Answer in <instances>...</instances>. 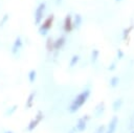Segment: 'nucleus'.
Listing matches in <instances>:
<instances>
[{
	"mask_svg": "<svg viewBox=\"0 0 134 133\" xmlns=\"http://www.w3.org/2000/svg\"><path fill=\"white\" fill-rule=\"evenodd\" d=\"M22 45H23V41H22L21 37H17V38L15 39V41H14L13 46H12V50H10L12 53H13V54H17L18 51L22 48Z\"/></svg>",
	"mask_w": 134,
	"mask_h": 133,
	"instance_id": "nucleus-6",
	"label": "nucleus"
},
{
	"mask_svg": "<svg viewBox=\"0 0 134 133\" xmlns=\"http://www.w3.org/2000/svg\"><path fill=\"white\" fill-rule=\"evenodd\" d=\"M65 42H66V38H65L64 36L59 37L55 41H53V49H55V50H60V49L64 46Z\"/></svg>",
	"mask_w": 134,
	"mask_h": 133,
	"instance_id": "nucleus-8",
	"label": "nucleus"
},
{
	"mask_svg": "<svg viewBox=\"0 0 134 133\" xmlns=\"http://www.w3.org/2000/svg\"><path fill=\"white\" fill-rule=\"evenodd\" d=\"M36 77H37V72H36V70H35V69L30 70V71L28 72V80H29V82H30V83H34V82L36 81Z\"/></svg>",
	"mask_w": 134,
	"mask_h": 133,
	"instance_id": "nucleus-15",
	"label": "nucleus"
},
{
	"mask_svg": "<svg viewBox=\"0 0 134 133\" xmlns=\"http://www.w3.org/2000/svg\"><path fill=\"white\" fill-rule=\"evenodd\" d=\"M70 133H73V132H70Z\"/></svg>",
	"mask_w": 134,
	"mask_h": 133,
	"instance_id": "nucleus-27",
	"label": "nucleus"
},
{
	"mask_svg": "<svg viewBox=\"0 0 134 133\" xmlns=\"http://www.w3.org/2000/svg\"><path fill=\"white\" fill-rule=\"evenodd\" d=\"M44 118V115H43V112L42 111H39L38 112V114L35 116V118L34 119H31L30 120V123L28 124V126H27V130L28 131H32L40 123H41V120Z\"/></svg>",
	"mask_w": 134,
	"mask_h": 133,
	"instance_id": "nucleus-4",
	"label": "nucleus"
},
{
	"mask_svg": "<svg viewBox=\"0 0 134 133\" xmlns=\"http://www.w3.org/2000/svg\"><path fill=\"white\" fill-rule=\"evenodd\" d=\"M115 1H116V2H119V1H120V0H115Z\"/></svg>",
	"mask_w": 134,
	"mask_h": 133,
	"instance_id": "nucleus-26",
	"label": "nucleus"
},
{
	"mask_svg": "<svg viewBox=\"0 0 134 133\" xmlns=\"http://www.w3.org/2000/svg\"><path fill=\"white\" fill-rule=\"evenodd\" d=\"M16 109H17V106L15 105V106H13V107H12V109H8V110L5 112V115H10V114L16 110Z\"/></svg>",
	"mask_w": 134,
	"mask_h": 133,
	"instance_id": "nucleus-20",
	"label": "nucleus"
},
{
	"mask_svg": "<svg viewBox=\"0 0 134 133\" xmlns=\"http://www.w3.org/2000/svg\"><path fill=\"white\" fill-rule=\"evenodd\" d=\"M46 8V4L45 2H41L38 7L35 10V24L36 25H40L42 20H43V16H44V12Z\"/></svg>",
	"mask_w": 134,
	"mask_h": 133,
	"instance_id": "nucleus-3",
	"label": "nucleus"
},
{
	"mask_svg": "<svg viewBox=\"0 0 134 133\" xmlns=\"http://www.w3.org/2000/svg\"><path fill=\"white\" fill-rule=\"evenodd\" d=\"M88 118H89L88 115H86V116H84V117H82V118L79 119V121H77V124H76V127H75L77 131L82 132V131H84V130L86 129V124H87Z\"/></svg>",
	"mask_w": 134,
	"mask_h": 133,
	"instance_id": "nucleus-9",
	"label": "nucleus"
},
{
	"mask_svg": "<svg viewBox=\"0 0 134 133\" xmlns=\"http://www.w3.org/2000/svg\"><path fill=\"white\" fill-rule=\"evenodd\" d=\"M132 133H134V132H132Z\"/></svg>",
	"mask_w": 134,
	"mask_h": 133,
	"instance_id": "nucleus-28",
	"label": "nucleus"
},
{
	"mask_svg": "<svg viewBox=\"0 0 134 133\" xmlns=\"http://www.w3.org/2000/svg\"><path fill=\"white\" fill-rule=\"evenodd\" d=\"M114 68H115V65H114V64H112V65H111V67H110L109 69H110V70H113Z\"/></svg>",
	"mask_w": 134,
	"mask_h": 133,
	"instance_id": "nucleus-24",
	"label": "nucleus"
},
{
	"mask_svg": "<svg viewBox=\"0 0 134 133\" xmlns=\"http://www.w3.org/2000/svg\"><path fill=\"white\" fill-rule=\"evenodd\" d=\"M63 28L65 32H71V30L73 29V24H72V17L71 15H67L64 19V24H63Z\"/></svg>",
	"mask_w": 134,
	"mask_h": 133,
	"instance_id": "nucleus-5",
	"label": "nucleus"
},
{
	"mask_svg": "<svg viewBox=\"0 0 134 133\" xmlns=\"http://www.w3.org/2000/svg\"><path fill=\"white\" fill-rule=\"evenodd\" d=\"M117 57H118V59H122L124 58V52H122L121 49H118L117 50Z\"/></svg>",
	"mask_w": 134,
	"mask_h": 133,
	"instance_id": "nucleus-21",
	"label": "nucleus"
},
{
	"mask_svg": "<svg viewBox=\"0 0 134 133\" xmlns=\"http://www.w3.org/2000/svg\"><path fill=\"white\" fill-rule=\"evenodd\" d=\"M119 83V79L118 76H112L111 80H110V86L111 87H116Z\"/></svg>",
	"mask_w": 134,
	"mask_h": 133,
	"instance_id": "nucleus-17",
	"label": "nucleus"
},
{
	"mask_svg": "<svg viewBox=\"0 0 134 133\" xmlns=\"http://www.w3.org/2000/svg\"><path fill=\"white\" fill-rule=\"evenodd\" d=\"M98 106H102V110H104V108H103V107H104V103H100ZM99 111H100V109H96V115H99V114H100Z\"/></svg>",
	"mask_w": 134,
	"mask_h": 133,
	"instance_id": "nucleus-23",
	"label": "nucleus"
},
{
	"mask_svg": "<svg viewBox=\"0 0 134 133\" xmlns=\"http://www.w3.org/2000/svg\"><path fill=\"white\" fill-rule=\"evenodd\" d=\"M104 130H105V127L104 126H100V127H98V129L96 130L95 133H104Z\"/></svg>",
	"mask_w": 134,
	"mask_h": 133,
	"instance_id": "nucleus-22",
	"label": "nucleus"
},
{
	"mask_svg": "<svg viewBox=\"0 0 134 133\" xmlns=\"http://www.w3.org/2000/svg\"><path fill=\"white\" fill-rule=\"evenodd\" d=\"M7 20H8V14H5V15L2 17V19L0 20V27H2V26L7 22Z\"/></svg>",
	"mask_w": 134,
	"mask_h": 133,
	"instance_id": "nucleus-19",
	"label": "nucleus"
},
{
	"mask_svg": "<svg viewBox=\"0 0 134 133\" xmlns=\"http://www.w3.org/2000/svg\"><path fill=\"white\" fill-rule=\"evenodd\" d=\"M89 95H90V89H85V90L82 91L80 94H77V95L73 98V101H72V103H71V105H70V107H69V111L72 112V113H73V112H76V111L87 102Z\"/></svg>",
	"mask_w": 134,
	"mask_h": 133,
	"instance_id": "nucleus-1",
	"label": "nucleus"
},
{
	"mask_svg": "<svg viewBox=\"0 0 134 133\" xmlns=\"http://www.w3.org/2000/svg\"><path fill=\"white\" fill-rule=\"evenodd\" d=\"M82 22H83V19H82V16L81 15H75L74 17V21H72V24H73V28H76L79 29L82 25Z\"/></svg>",
	"mask_w": 134,
	"mask_h": 133,
	"instance_id": "nucleus-10",
	"label": "nucleus"
},
{
	"mask_svg": "<svg viewBox=\"0 0 134 133\" xmlns=\"http://www.w3.org/2000/svg\"><path fill=\"white\" fill-rule=\"evenodd\" d=\"M53 20H54V16H53V15H49V16L43 21V23H42V24L40 25V27H39V32H40L41 36H45V35L49 31V29L52 27Z\"/></svg>",
	"mask_w": 134,
	"mask_h": 133,
	"instance_id": "nucleus-2",
	"label": "nucleus"
},
{
	"mask_svg": "<svg viewBox=\"0 0 134 133\" xmlns=\"http://www.w3.org/2000/svg\"><path fill=\"white\" fill-rule=\"evenodd\" d=\"M117 124H118V118L117 116H113L112 119L110 120L109 123V127H108V130L106 131V133H114L115 132V129L117 127Z\"/></svg>",
	"mask_w": 134,
	"mask_h": 133,
	"instance_id": "nucleus-7",
	"label": "nucleus"
},
{
	"mask_svg": "<svg viewBox=\"0 0 134 133\" xmlns=\"http://www.w3.org/2000/svg\"><path fill=\"white\" fill-rule=\"evenodd\" d=\"M46 49L50 52V51H52V50H54L53 49V40H52V38H48L47 40H46Z\"/></svg>",
	"mask_w": 134,
	"mask_h": 133,
	"instance_id": "nucleus-13",
	"label": "nucleus"
},
{
	"mask_svg": "<svg viewBox=\"0 0 134 133\" xmlns=\"http://www.w3.org/2000/svg\"><path fill=\"white\" fill-rule=\"evenodd\" d=\"M35 96H36V91H32V92L28 95L27 101H26V104H25V106H26V108H27V109H28V108H30V107L32 106V103H34Z\"/></svg>",
	"mask_w": 134,
	"mask_h": 133,
	"instance_id": "nucleus-11",
	"label": "nucleus"
},
{
	"mask_svg": "<svg viewBox=\"0 0 134 133\" xmlns=\"http://www.w3.org/2000/svg\"><path fill=\"white\" fill-rule=\"evenodd\" d=\"M79 60H80V57L77 54H73L72 58H71V60H70V62H69V66L70 67H74L77 64Z\"/></svg>",
	"mask_w": 134,
	"mask_h": 133,
	"instance_id": "nucleus-14",
	"label": "nucleus"
},
{
	"mask_svg": "<svg viewBox=\"0 0 134 133\" xmlns=\"http://www.w3.org/2000/svg\"><path fill=\"white\" fill-rule=\"evenodd\" d=\"M133 28H134V25H130L128 28H125V29H124V34H122V39H124V41H126V40L128 39V37H129V35H130V31H131Z\"/></svg>",
	"mask_w": 134,
	"mask_h": 133,
	"instance_id": "nucleus-12",
	"label": "nucleus"
},
{
	"mask_svg": "<svg viewBox=\"0 0 134 133\" xmlns=\"http://www.w3.org/2000/svg\"><path fill=\"white\" fill-rule=\"evenodd\" d=\"M98 56H99L98 49H93L92 52H91V61H92V63H95V62H96Z\"/></svg>",
	"mask_w": 134,
	"mask_h": 133,
	"instance_id": "nucleus-16",
	"label": "nucleus"
},
{
	"mask_svg": "<svg viewBox=\"0 0 134 133\" xmlns=\"http://www.w3.org/2000/svg\"><path fill=\"white\" fill-rule=\"evenodd\" d=\"M121 104H122V101H121L120 98L116 99V101L113 103V106H112V107H113V110H115V111H116V110H118V109L120 108Z\"/></svg>",
	"mask_w": 134,
	"mask_h": 133,
	"instance_id": "nucleus-18",
	"label": "nucleus"
},
{
	"mask_svg": "<svg viewBox=\"0 0 134 133\" xmlns=\"http://www.w3.org/2000/svg\"><path fill=\"white\" fill-rule=\"evenodd\" d=\"M5 133H13V132H10V131H7V132H5Z\"/></svg>",
	"mask_w": 134,
	"mask_h": 133,
	"instance_id": "nucleus-25",
	"label": "nucleus"
}]
</instances>
